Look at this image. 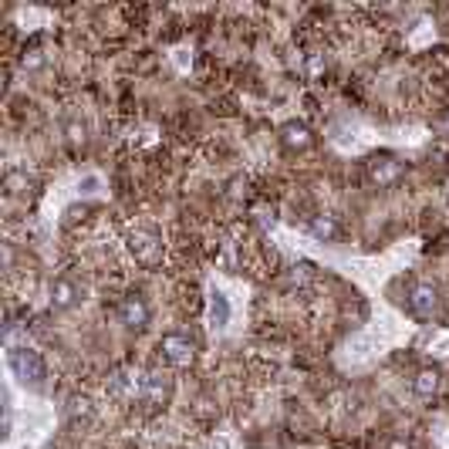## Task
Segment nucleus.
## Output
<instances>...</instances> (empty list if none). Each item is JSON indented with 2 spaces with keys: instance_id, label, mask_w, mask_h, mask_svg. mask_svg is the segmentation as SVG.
<instances>
[{
  "instance_id": "obj_21",
  "label": "nucleus",
  "mask_w": 449,
  "mask_h": 449,
  "mask_svg": "<svg viewBox=\"0 0 449 449\" xmlns=\"http://www.w3.org/2000/svg\"><path fill=\"white\" fill-rule=\"evenodd\" d=\"M439 443H443V449H449V426H443V429H439Z\"/></svg>"
},
{
  "instance_id": "obj_11",
  "label": "nucleus",
  "mask_w": 449,
  "mask_h": 449,
  "mask_svg": "<svg viewBox=\"0 0 449 449\" xmlns=\"http://www.w3.org/2000/svg\"><path fill=\"white\" fill-rule=\"evenodd\" d=\"M311 237L321 240V244H335L341 237V227L335 217H314L311 220Z\"/></svg>"
},
{
  "instance_id": "obj_5",
  "label": "nucleus",
  "mask_w": 449,
  "mask_h": 449,
  "mask_svg": "<svg viewBox=\"0 0 449 449\" xmlns=\"http://www.w3.org/2000/svg\"><path fill=\"white\" fill-rule=\"evenodd\" d=\"M369 179L375 186H395L402 179V162L395 155H375L369 162Z\"/></svg>"
},
{
  "instance_id": "obj_1",
  "label": "nucleus",
  "mask_w": 449,
  "mask_h": 449,
  "mask_svg": "<svg viewBox=\"0 0 449 449\" xmlns=\"http://www.w3.org/2000/svg\"><path fill=\"white\" fill-rule=\"evenodd\" d=\"M125 244L132 250V257L142 263V267H155L162 261V233L155 230L152 223H139L125 233Z\"/></svg>"
},
{
  "instance_id": "obj_10",
  "label": "nucleus",
  "mask_w": 449,
  "mask_h": 449,
  "mask_svg": "<svg viewBox=\"0 0 449 449\" xmlns=\"http://www.w3.org/2000/svg\"><path fill=\"white\" fill-rule=\"evenodd\" d=\"M412 392H416L419 399H433L436 392H439V372L436 369H419L416 378H412Z\"/></svg>"
},
{
  "instance_id": "obj_2",
  "label": "nucleus",
  "mask_w": 449,
  "mask_h": 449,
  "mask_svg": "<svg viewBox=\"0 0 449 449\" xmlns=\"http://www.w3.org/2000/svg\"><path fill=\"white\" fill-rule=\"evenodd\" d=\"M7 365H11V372H14L28 388H44L47 365L37 352H31V348H11V352H7Z\"/></svg>"
},
{
  "instance_id": "obj_15",
  "label": "nucleus",
  "mask_w": 449,
  "mask_h": 449,
  "mask_svg": "<svg viewBox=\"0 0 449 449\" xmlns=\"http://www.w3.org/2000/svg\"><path fill=\"white\" fill-rule=\"evenodd\" d=\"M287 280H291V284H308V280H311V267H308V263H301V267H291Z\"/></svg>"
},
{
  "instance_id": "obj_7",
  "label": "nucleus",
  "mask_w": 449,
  "mask_h": 449,
  "mask_svg": "<svg viewBox=\"0 0 449 449\" xmlns=\"http://www.w3.org/2000/svg\"><path fill=\"white\" fill-rule=\"evenodd\" d=\"M119 318H122V325L128 328H145L149 325V304L142 301V297H125L122 304H119Z\"/></svg>"
},
{
  "instance_id": "obj_9",
  "label": "nucleus",
  "mask_w": 449,
  "mask_h": 449,
  "mask_svg": "<svg viewBox=\"0 0 449 449\" xmlns=\"http://www.w3.org/2000/svg\"><path fill=\"white\" fill-rule=\"evenodd\" d=\"M280 145L287 152H304L311 145V128L304 122H287L280 128Z\"/></svg>"
},
{
  "instance_id": "obj_16",
  "label": "nucleus",
  "mask_w": 449,
  "mask_h": 449,
  "mask_svg": "<svg viewBox=\"0 0 449 449\" xmlns=\"http://www.w3.org/2000/svg\"><path fill=\"white\" fill-rule=\"evenodd\" d=\"M68 139H71V142L85 139V128H81V125H75V122H71V125H68Z\"/></svg>"
},
{
  "instance_id": "obj_19",
  "label": "nucleus",
  "mask_w": 449,
  "mask_h": 449,
  "mask_svg": "<svg viewBox=\"0 0 449 449\" xmlns=\"http://www.w3.org/2000/svg\"><path fill=\"white\" fill-rule=\"evenodd\" d=\"M81 193H95V186H98V179H95V176H88V179H85V183H81Z\"/></svg>"
},
{
  "instance_id": "obj_4",
  "label": "nucleus",
  "mask_w": 449,
  "mask_h": 449,
  "mask_svg": "<svg viewBox=\"0 0 449 449\" xmlns=\"http://www.w3.org/2000/svg\"><path fill=\"white\" fill-rule=\"evenodd\" d=\"M159 352H162V358L169 361L172 369H186V365H193V358H196V352H193V341L183 338V335H162V341H159Z\"/></svg>"
},
{
  "instance_id": "obj_14",
  "label": "nucleus",
  "mask_w": 449,
  "mask_h": 449,
  "mask_svg": "<svg viewBox=\"0 0 449 449\" xmlns=\"http://www.w3.org/2000/svg\"><path fill=\"white\" fill-rule=\"evenodd\" d=\"M68 416H71V422H92V416H95V409H92V402L88 399H71V409H68Z\"/></svg>"
},
{
  "instance_id": "obj_17",
  "label": "nucleus",
  "mask_w": 449,
  "mask_h": 449,
  "mask_svg": "<svg viewBox=\"0 0 449 449\" xmlns=\"http://www.w3.org/2000/svg\"><path fill=\"white\" fill-rule=\"evenodd\" d=\"M385 449H412V446H409L405 439H388V443H385Z\"/></svg>"
},
{
  "instance_id": "obj_18",
  "label": "nucleus",
  "mask_w": 449,
  "mask_h": 449,
  "mask_svg": "<svg viewBox=\"0 0 449 449\" xmlns=\"http://www.w3.org/2000/svg\"><path fill=\"white\" fill-rule=\"evenodd\" d=\"M436 355H449V338H443V341H436V348H433Z\"/></svg>"
},
{
  "instance_id": "obj_13",
  "label": "nucleus",
  "mask_w": 449,
  "mask_h": 449,
  "mask_svg": "<svg viewBox=\"0 0 449 449\" xmlns=\"http://www.w3.org/2000/svg\"><path fill=\"white\" fill-rule=\"evenodd\" d=\"M210 321H213V328H227L230 325V301H227V294H210Z\"/></svg>"
},
{
  "instance_id": "obj_6",
  "label": "nucleus",
  "mask_w": 449,
  "mask_h": 449,
  "mask_svg": "<svg viewBox=\"0 0 449 449\" xmlns=\"http://www.w3.org/2000/svg\"><path fill=\"white\" fill-rule=\"evenodd\" d=\"M169 395H172V385H169V378L166 375H145V388H142V402L145 405H166L169 402Z\"/></svg>"
},
{
  "instance_id": "obj_20",
  "label": "nucleus",
  "mask_w": 449,
  "mask_h": 449,
  "mask_svg": "<svg viewBox=\"0 0 449 449\" xmlns=\"http://www.w3.org/2000/svg\"><path fill=\"white\" fill-rule=\"evenodd\" d=\"M210 449H230V439H223V436H220V439L210 443Z\"/></svg>"
},
{
  "instance_id": "obj_3",
  "label": "nucleus",
  "mask_w": 449,
  "mask_h": 449,
  "mask_svg": "<svg viewBox=\"0 0 449 449\" xmlns=\"http://www.w3.org/2000/svg\"><path fill=\"white\" fill-rule=\"evenodd\" d=\"M436 304H439V297H436V287L429 280H412V284H409V291H405V308H409L412 318H419V321L433 318Z\"/></svg>"
},
{
  "instance_id": "obj_8",
  "label": "nucleus",
  "mask_w": 449,
  "mask_h": 449,
  "mask_svg": "<svg viewBox=\"0 0 449 449\" xmlns=\"http://www.w3.org/2000/svg\"><path fill=\"white\" fill-rule=\"evenodd\" d=\"M78 297H81V291H78L75 280L68 277H58L54 284H51V308L54 311H68L78 304Z\"/></svg>"
},
{
  "instance_id": "obj_12",
  "label": "nucleus",
  "mask_w": 449,
  "mask_h": 449,
  "mask_svg": "<svg viewBox=\"0 0 449 449\" xmlns=\"http://www.w3.org/2000/svg\"><path fill=\"white\" fill-rule=\"evenodd\" d=\"M375 352H382V345H378L372 335H358V338L348 341V358H352V361H369Z\"/></svg>"
}]
</instances>
